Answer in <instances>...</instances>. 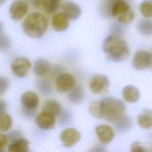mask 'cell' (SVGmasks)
Segmentation results:
<instances>
[{"label": "cell", "mask_w": 152, "mask_h": 152, "mask_svg": "<svg viewBox=\"0 0 152 152\" xmlns=\"http://www.w3.org/2000/svg\"><path fill=\"white\" fill-rule=\"evenodd\" d=\"M103 49L108 58L115 62L124 61L129 54L126 42L117 34H112L106 37L103 43Z\"/></svg>", "instance_id": "1"}, {"label": "cell", "mask_w": 152, "mask_h": 152, "mask_svg": "<svg viewBox=\"0 0 152 152\" xmlns=\"http://www.w3.org/2000/svg\"><path fill=\"white\" fill-rule=\"evenodd\" d=\"M99 102L101 119L115 122L125 115L126 106L120 99L113 97H106L101 99Z\"/></svg>", "instance_id": "2"}, {"label": "cell", "mask_w": 152, "mask_h": 152, "mask_svg": "<svg viewBox=\"0 0 152 152\" xmlns=\"http://www.w3.org/2000/svg\"><path fill=\"white\" fill-rule=\"evenodd\" d=\"M22 27L27 36L33 38H39L45 33L47 30L48 21L42 14L34 12L25 18Z\"/></svg>", "instance_id": "3"}, {"label": "cell", "mask_w": 152, "mask_h": 152, "mask_svg": "<svg viewBox=\"0 0 152 152\" xmlns=\"http://www.w3.org/2000/svg\"><path fill=\"white\" fill-rule=\"evenodd\" d=\"M112 15L121 24H128L134 18V12L125 0H114L111 5Z\"/></svg>", "instance_id": "4"}, {"label": "cell", "mask_w": 152, "mask_h": 152, "mask_svg": "<svg viewBox=\"0 0 152 152\" xmlns=\"http://www.w3.org/2000/svg\"><path fill=\"white\" fill-rule=\"evenodd\" d=\"M132 65L137 70H144L152 66V56L145 50H137L132 59Z\"/></svg>", "instance_id": "5"}, {"label": "cell", "mask_w": 152, "mask_h": 152, "mask_svg": "<svg viewBox=\"0 0 152 152\" xmlns=\"http://www.w3.org/2000/svg\"><path fill=\"white\" fill-rule=\"evenodd\" d=\"M31 64L26 57L15 58L11 64V70L14 75L20 78L26 77L29 72Z\"/></svg>", "instance_id": "6"}, {"label": "cell", "mask_w": 152, "mask_h": 152, "mask_svg": "<svg viewBox=\"0 0 152 152\" xmlns=\"http://www.w3.org/2000/svg\"><path fill=\"white\" fill-rule=\"evenodd\" d=\"M109 86V81L107 77L103 74H98L94 76L89 84V88L92 93L100 94L106 93Z\"/></svg>", "instance_id": "7"}, {"label": "cell", "mask_w": 152, "mask_h": 152, "mask_svg": "<svg viewBox=\"0 0 152 152\" xmlns=\"http://www.w3.org/2000/svg\"><path fill=\"white\" fill-rule=\"evenodd\" d=\"M75 85L74 77L68 73H64L58 75L55 80L56 90L62 93H65L73 89Z\"/></svg>", "instance_id": "8"}, {"label": "cell", "mask_w": 152, "mask_h": 152, "mask_svg": "<svg viewBox=\"0 0 152 152\" xmlns=\"http://www.w3.org/2000/svg\"><path fill=\"white\" fill-rule=\"evenodd\" d=\"M55 115L42 111L36 118V124L37 126L43 130H49L53 129L55 125Z\"/></svg>", "instance_id": "9"}, {"label": "cell", "mask_w": 152, "mask_h": 152, "mask_svg": "<svg viewBox=\"0 0 152 152\" xmlns=\"http://www.w3.org/2000/svg\"><path fill=\"white\" fill-rule=\"evenodd\" d=\"M81 138L80 132L74 128L63 130L60 135V139L65 147H71L78 142Z\"/></svg>", "instance_id": "10"}, {"label": "cell", "mask_w": 152, "mask_h": 152, "mask_svg": "<svg viewBox=\"0 0 152 152\" xmlns=\"http://www.w3.org/2000/svg\"><path fill=\"white\" fill-rule=\"evenodd\" d=\"M27 4L21 0L14 1L10 8V15L11 18L15 21L21 20L28 11Z\"/></svg>", "instance_id": "11"}, {"label": "cell", "mask_w": 152, "mask_h": 152, "mask_svg": "<svg viewBox=\"0 0 152 152\" xmlns=\"http://www.w3.org/2000/svg\"><path fill=\"white\" fill-rule=\"evenodd\" d=\"M96 134L99 141L106 144L110 142L115 137V132L113 128L108 125H99L96 128Z\"/></svg>", "instance_id": "12"}, {"label": "cell", "mask_w": 152, "mask_h": 152, "mask_svg": "<svg viewBox=\"0 0 152 152\" xmlns=\"http://www.w3.org/2000/svg\"><path fill=\"white\" fill-rule=\"evenodd\" d=\"M21 102L23 109L36 110L39 104V99L34 92L27 91L21 95Z\"/></svg>", "instance_id": "13"}, {"label": "cell", "mask_w": 152, "mask_h": 152, "mask_svg": "<svg viewBox=\"0 0 152 152\" xmlns=\"http://www.w3.org/2000/svg\"><path fill=\"white\" fill-rule=\"evenodd\" d=\"M51 25L56 31H65L69 26V18L64 12H58L53 16Z\"/></svg>", "instance_id": "14"}, {"label": "cell", "mask_w": 152, "mask_h": 152, "mask_svg": "<svg viewBox=\"0 0 152 152\" xmlns=\"http://www.w3.org/2000/svg\"><path fill=\"white\" fill-rule=\"evenodd\" d=\"M64 12L67 17L72 20H75L78 19L81 15V9L80 7L76 3L67 1L62 5Z\"/></svg>", "instance_id": "15"}, {"label": "cell", "mask_w": 152, "mask_h": 152, "mask_svg": "<svg viewBox=\"0 0 152 152\" xmlns=\"http://www.w3.org/2000/svg\"><path fill=\"white\" fill-rule=\"evenodd\" d=\"M122 94L126 102L131 103L137 102L140 96L139 90L132 85L125 86L122 91Z\"/></svg>", "instance_id": "16"}, {"label": "cell", "mask_w": 152, "mask_h": 152, "mask_svg": "<svg viewBox=\"0 0 152 152\" xmlns=\"http://www.w3.org/2000/svg\"><path fill=\"white\" fill-rule=\"evenodd\" d=\"M29 150V142L20 137L11 141L8 147V152H27Z\"/></svg>", "instance_id": "17"}, {"label": "cell", "mask_w": 152, "mask_h": 152, "mask_svg": "<svg viewBox=\"0 0 152 152\" xmlns=\"http://www.w3.org/2000/svg\"><path fill=\"white\" fill-rule=\"evenodd\" d=\"M50 70L49 62L45 59L39 58L36 60L33 65V72L37 77H43Z\"/></svg>", "instance_id": "18"}, {"label": "cell", "mask_w": 152, "mask_h": 152, "mask_svg": "<svg viewBox=\"0 0 152 152\" xmlns=\"http://www.w3.org/2000/svg\"><path fill=\"white\" fill-rule=\"evenodd\" d=\"M139 126L144 129L152 126V110L144 109L138 115L137 119Z\"/></svg>", "instance_id": "19"}, {"label": "cell", "mask_w": 152, "mask_h": 152, "mask_svg": "<svg viewBox=\"0 0 152 152\" xmlns=\"http://www.w3.org/2000/svg\"><path fill=\"white\" fill-rule=\"evenodd\" d=\"M68 100L75 104H80L83 102L85 97V93L83 88L77 86L72 89L68 94Z\"/></svg>", "instance_id": "20"}, {"label": "cell", "mask_w": 152, "mask_h": 152, "mask_svg": "<svg viewBox=\"0 0 152 152\" xmlns=\"http://www.w3.org/2000/svg\"><path fill=\"white\" fill-rule=\"evenodd\" d=\"M42 109L43 111L49 112L54 115H59L62 111L60 104L55 100H49L45 102Z\"/></svg>", "instance_id": "21"}, {"label": "cell", "mask_w": 152, "mask_h": 152, "mask_svg": "<svg viewBox=\"0 0 152 152\" xmlns=\"http://www.w3.org/2000/svg\"><path fill=\"white\" fill-rule=\"evenodd\" d=\"M115 127L118 132H124L128 131L132 125V122L129 117L124 116L115 122Z\"/></svg>", "instance_id": "22"}, {"label": "cell", "mask_w": 152, "mask_h": 152, "mask_svg": "<svg viewBox=\"0 0 152 152\" xmlns=\"http://www.w3.org/2000/svg\"><path fill=\"white\" fill-rule=\"evenodd\" d=\"M61 0H42L41 7L46 12L50 14L55 12L59 8Z\"/></svg>", "instance_id": "23"}, {"label": "cell", "mask_w": 152, "mask_h": 152, "mask_svg": "<svg viewBox=\"0 0 152 152\" xmlns=\"http://www.w3.org/2000/svg\"><path fill=\"white\" fill-rule=\"evenodd\" d=\"M139 32L145 36L152 34V20L149 19L141 20L137 26Z\"/></svg>", "instance_id": "24"}, {"label": "cell", "mask_w": 152, "mask_h": 152, "mask_svg": "<svg viewBox=\"0 0 152 152\" xmlns=\"http://www.w3.org/2000/svg\"><path fill=\"white\" fill-rule=\"evenodd\" d=\"M36 87L39 91L45 96L52 93L53 91L51 83L46 80H37L36 83Z\"/></svg>", "instance_id": "25"}, {"label": "cell", "mask_w": 152, "mask_h": 152, "mask_svg": "<svg viewBox=\"0 0 152 152\" xmlns=\"http://www.w3.org/2000/svg\"><path fill=\"white\" fill-rule=\"evenodd\" d=\"M11 116L5 112H0V130L2 132L8 131L12 126Z\"/></svg>", "instance_id": "26"}, {"label": "cell", "mask_w": 152, "mask_h": 152, "mask_svg": "<svg viewBox=\"0 0 152 152\" xmlns=\"http://www.w3.org/2000/svg\"><path fill=\"white\" fill-rule=\"evenodd\" d=\"M141 14L145 18L152 17V0H144L140 5Z\"/></svg>", "instance_id": "27"}, {"label": "cell", "mask_w": 152, "mask_h": 152, "mask_svg": "<svg viewBox=\"0 0 152 152\" xmlns=\"http://www.w3.org/2000/svg\"><path fill=\"white\" fill-rule=\"evenodd\" d=\"M88 110L90 115L94 118L97 119H101L99 101L91 102L89 104Z\"/></svg>", "instance_id": "28"}, {"label": "cell", "mask_w": 152, "mask_h": 152, "mask_svg": "<svg viewBox=\"0 0 152 152\" xmlns=\"http://www.w3.org/2000/svg\"><path fill=\"white\" fill-rule=\"evenodd\" d=\"M11 46L10 39L6 35L2 34L1 32L0 38V49L2 52L7 51Z\"/></svg>", "instance_id": "29"}, {"label": "cell", "mask_w": 152, "mask_h": 152, "mask_svg": "<svg viewBox=\"0 0 152 152\" xmlns=\"http://www.w3.org/2000/svg\"><path fill=\"white\" fill-rule=\"evenodd\" d=\"M59 115V122L60 125H64L66 124H68L70 122L71 117V113L69 112L68 110L61 111Z\"/></svg>", "instance_id": "30"}, {"label": "cell", "mask_w": 152, "mask_h": 152, "mask_svg": "<svg viewBox=\"0 0 152 152\" xmlns=\"http://www.w3.org/2000/svg\"><path fill=\"white\" fill-rule=\"evenodd\" d=\"M10 86L9 80L3 76L0 78V94L2 95L8 89Z\"/></svg>", "instance_id": "31"}, {"label": "cell", "mask_w": 152, "mask_h": 152, "mask_svg": "<svg viewBox=\"0 0 152 152\" xmlns=\"http://www.w3.org/2000/svg\"><path fill=\"white\" fill-rule=\"evenodd\" d=\"M7 137L8 142H11V141H12L17 138L23 137V134H22V132L18 130H13V131H11L7 135Z\"/></svg>", "instance_id": "32"}, {"label": "cell", "mask_w": 152, "mask_h": 152, "mask_svg": "<svg viewBox=\"0 0 152 152\" xmlns=\"http://www.w3.org/2000/svg\"><path fill=\"white\" fill-rule=\"evenodd\" d=\"M131 151L133 152L137 151H145L146 150L145 149L144 147L138 141H135L132 143L131 145Z\"/></svg>", "instance_id": "33"}, {"label": "cell", "mask_w": 152, "mask_h": 152, "mask_svg": "<svg viewBox=\"0 0 152 152\" xmlns=\"http://www.w3.org/2000/svg\"><path fill=\"white\" fill-rule=\"evenodd\" d=\"M8 142L7 135L1 133L0 134V151H2L5 146L7 142Z\"/></svg>", "instance_id": "34"}, {"label": "cell", "mask_w": 152, "mask_h": 152, "mask_svg": "<svg viewBox=\"0 0 152 152\" xmlns=\"http://www.w3.org/2000/svg\"><path fill=\"white\" fill-rule=\"evenodd\" d=\"M111 30H112V34L119 35L122 31V27H121L120 25H118L116 23H115L112 26Z\"/></svg>", "instance_id": "35"}, {"label": "cell", "mask_w": 152, "mask_h": 152, "mask_svg": "<svg viewBox=\"0 0 152 152\" xmlns=\"http://www.w3.org/2000/svg\"><path fill=\"white\" fill-rule=\"evenodd\" d=\"M7 107V105L5 102H4L2 100H1L0 102V112H5Z\"/></svg>", "instance_id": "36"}, {"label": "cell", "mask_w": 152, "mask_h": 152, "mask_svg": "<svg viewBox=\"0 0 152 152\" xmlns=\"http://www.w3.org/2000/svg\"><path fill=\"white\" fill-rule=\"evenodd\" d=\"M29 1L30 3L34 4L37 7H41V4L42 0H27Z\"/></svg>", "instance_id": "37"}, {"label": "cell", "mask_w": 152, "mask_h": 152, "mask_svg": "<svg viewBox=\"0 0 152 152\" xmlns=\"http://www.w3.org/2000/svg\"><path fill=\"white\" fill-rule=\"evenodd\" d=\"M5 2V0H0V3L1 4H2L3 3H4Z\"/></svg>", "instance_id": "38"}]
</instances>
